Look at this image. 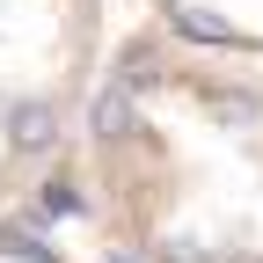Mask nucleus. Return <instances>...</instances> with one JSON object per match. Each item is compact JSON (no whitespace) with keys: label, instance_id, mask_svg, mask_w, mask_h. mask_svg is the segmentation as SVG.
<instances>
[{"label":"nucleus","instance_id":"nucleus-1","mask_svg":"<svg viewBox=\"0 0 263 263\" xmlns=\"http://www.w3.org/2000/svg\"><path fill=\"white\" fill-rule=\"evenodd\" d=\"M59 183L88 263H263V73H124Z\"/></svg>","mask_w":263,"mask_h":263}]
</instances>
